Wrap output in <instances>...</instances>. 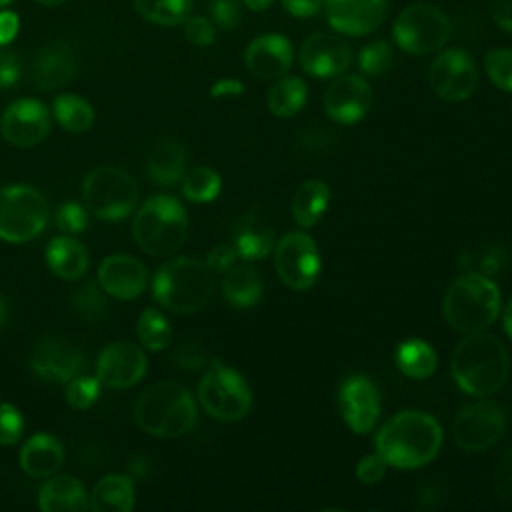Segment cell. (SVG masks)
<instances>
[{"mask_svg": "<svg viewBox=\"0 0 512 512\" xmlns=\"http://www.w3.org/2000/svg\"><path fill=\"white\" fill-rule=\"evenodd\" d=\"M374 442L376 452L388 466L410 470L436 458L442 444V428L426 412L404 410L378 430Z\"/></svg>", "mask_w": 512, "mask_h": 512, "instance_id": "cell-1", "label": "cell"}, {"mask_svg": "<svg viewBox=\"0 0 512 512\" xmlns=\"http://www.w3.org/2000/svg\"><path fill=\"white\" fill-rule=\"evenodd\" d=\"M508 350L500 338L482 332L466 334L452 352L450 372L468 394L488 396L500 390L508 378Z\"/></svg>", "mask_w": 512, "mask_h": 512, "instance_id": "cell-2", "label": "cell"}, {"mask_svg": "<svg viewBox=\"0 0 512 512\" xmlns=\"http://www.w3.org/2000/svg\"><path fill=\"white\" fill-rule=\"evenodd\" d=\"M214 290V272L190 256L168 258L154 274L152 294L158 304L176 314L202 310Z\"/></svg>", "mask_w": 512, "mask_h": 512, "instance_id": "cell-3", "label": "cell"}, {"mask_svg": "<svg viewBox=\"0 0 512 512\" xmlns=\"http://www.w3.org/2000/svg\"><path fill=\"white\" fill-rule=\"evenodd\" d=\"M136 424L158 438H178L196 422V404L188 388L176 380L148 386L134 404Z\"/></svg>", "mask_w": 512, "mask_h": 512, "instance_id": "cell-4", "label": "cell"}, {"mask_svg": "<svg viewBox=\"0 0 512 512\" xmlns=\"http://www.w3.org/2000/svg\"><path fill=\"white\" fill-rule=\"evenodd\" d=\"M446 322L464 334L486 330L500 312V292L496 284L478 272L458 276L444 296Z\"/></svg>", "mask_w": 512, "mask_h": 512, "instance_id": "cell-5", "label": "cell"}, {"mask_svg": "<svg viewBox=\"0 0 512 512\" xmlns=\"http://www.w3.org/2000/svg\"><path fill=\"white\" fill-rule=\"evenodd\" d=\"M132 234L150 256H174L188 234V214L174 196H152L136 212Z\"/></svg>", "mask_w": 512, "mask_h": 512, "instance_id": "cell-6", "label": "cell"}, {"mask_svg": "<svg viewBox=\"0 0 512 512\" xmlns=\"http://www.w3.org/2000/svg\"><path fill=\"white\" fill-rule=\"evenodd\" d=\"M82 200L102 220H122L138 204L134 178L116 166H98L82 182Z\"/></svg>", "mask_w": 512, "mask_h": 512, "instance_id": "cell-7", "label": "cell"}, {"mask_svg": "<svg viewBox=\"0 0 512 512\" xmlns=\"http://www.w3.org/2000/svg\"><path fill=\"white\" fill-rule=\"evenodd\" d=\"M198 400L212 418L236 422L250 412L252 392L234 368L212 360L198 384Z\"/></svg>", "mask_w": 512, "mask_h": 512, "instance_id": "cell-8", "label": "cell"}, {"mask_svg": "<svg viewBox=\"0 0 512 512\" xmlns=\"http://www.w3.org/2000/svg\"><path fill=\"white\" fill-rule=\"evenodd\" d=\"M48 220L44 196L24 184L0 188V240L22 244L36 238Z\"/></svg>", "mask_w": 512, "mask_h": 512, "instance_id": "cell-9", "label": "cell"}, {"mask_svg": "<svg viewBox=\"0 0 512 512\" xmlns=\"http://www.w3.org/2000/svg\"><path fill=\"white\" fill-rule=\"evenodd\" d=\"M452 26L448 16L426 2L404 8L392 26V38L400 50L422 56L440 50L450 38Z\"/></svg>", "mask_w": 512, "mask_h": 512, "instance_id": "cell-10", "label": "cell"}, {"mask_svg": "<svg viewBox=\"0 0 512 512\" xmlns=\"http://www.w3.org/2000/svg\"><path fill=\"white\" fill-rule=\"evenodd\" d=\"M278 278L292 290H308L320 276V252L306 232H288L274 246Z\"/></svg>", "mask_w": 512, "mask_h": 512, "instance_id": "cell-11", "label": "cell"}, {"mask_svg": "<svg viewBox=\"0 0 512 512\" xmlns=\"http://www.w3.org/2000/svg\"><path fill=\"white\" fill-rule=\"evenodd\" d=\"M504 430V412L488 400L464 406L452 424L454 440L466 452H484L492 448L504 436Z\"/></svg>", "mask_w": 512, "mask_h": 512, "instance_id": "cell-12", "label": "cell"}, {"mask_svg": "<svg viewBox=\"0 0 512 512\" xmlns=\"http://www.w3.org/2000/svg\"><path fill=\"white\" fill-rule=\"evenodd\" d=\"M478 70L466 50L450 48L440 52L428 68V84L436 96L448 102H462L472 96Z\"/></svg>", "mask_w": 512, "mask_h": 512, "instance_id": "cell-13", "label": "cell"}, {"mask_svg": "<svg viewBox=\"0 0 512 512\" xmlns=\"http://www.w3.org/2000/svg\"><path fill=\"white\" fill-rule=\"evenodd\" d=\"M338 410L352 432H370L380 416V396L372 380L362 374L348 376L338 388Z\"/></svg>", "mask_w": 512, "mask_h": 512, "instance_id": "cell-14", "label": "cell"}, {"mask_svg": "<svg viewBox=\"0 0 512 512\" xmlns=\"http://www.w3.org/2000/svg\"><path fill=\"white\" fill-rule=\"evenodd\" d=\"M0 132L4 140L18 148H30L40 144L50 132V114L46 106L32 98L12 102L2 118Z\"/></svg>", "mask_w": 512, "mask_h": 512, "instance_id": "cell-15", "label": "cell"}, {"mask_svg": "<svg viewBox=\"0 0 512 512\" xmlns=\"http://www.w3.org/2000/svg\"><path fill=\"white\" fill-rule=\"evenodd\" d=\"M372 106V88L358 74H338L324 94V110L338 124L362 120Z\"/></svg>", "mask_w": 512, "mask_h": 512, "instance_id": "cell-16", "label": "cell"}, {"mask_svg": "<svg viewBox=\"0 0 512 512\" xmlns=\"http://www.w3.org/2000/svg\"><path fill=\"white\" fill-rule=\"evenodd\" d=\"M298 60L304 72H308L310 76L334 78L338 74H344V70L350 66L352 50L344 38L318 32L304 40Z\"/></svg>", "mask_w": 512, "mask_h": 512, "instance_id": "cell-17", "label": "cell"}, {"mask_svg": "<svg viewBox=\"0 0 512 512\" xmlns=\"http://www.w3.org/2000/svg\"><path fill=\"white\" fill-rule=\"evenodd\" d=\"M146 374L144 352L126 340L104 346L96 360V376L108 388H130Z\"/></svg>", "mask_w": 512, "mask_h": 512, "instance_id": "cell-18", "label": "cell"}, {"mask_svg": "<svg viewBox=\"0 0 512 512\" xmlns=\"http://www.w3.org/2000/svg\"><path fill=\"white\" fill-rule=\"evenodd\" d=\"M330 26L346 36L374 32L386 16V0H324Z\"/></svg>", "mask_w": 512, "mask_h": 512, "instance_id": "cell-19", "label": "cell"}, {"mask_svg": "<svg viewBox=\"0 0 512 512\" xmlns=\"http://www.w3.org/2000/svg\"><path fill=\"white\" fill-rule=\"evenodd\" d=\"M82 364V352L74 344L54 336L42 338L34 346L30 358L32 372L50 382H68L78 376Z\"/></svg>", "mask_w": 512, "mask_h": 512, "instance_id": "cell-20", "label": "cell"}, {"mask_svg": "<svg viewBox=\"0 0 512 512\" xmlns=\"http://www.w3.org/2000/svg\"><path fill=\"white\" fill-rule=\"evenodd\" d=\"M98 284L118 300H132L146 286V266L128 254L106 256L98 268Z\"/></svg>", "mask_w": 512, "mask_h": 512, "instance_id": "cell-21", "label": "cell"}, {"mask_svg": "<svg viewBox=\"0 0 512 512\" xmlns=\"http://www.w3.org/2000/svg\"><path fill=\"white\" fill-rule=\"evenodd\" d=\"M292 44L280 34H260L244 50V64L256 78H280L292 66Z\"/></svg>", "mask_w": 512, "mask_h": 512, "instance_id": "cell-22", "label": "cell"}, {"mask_svg": "<svg viewBox=\"0 0 512 512\" xmlns=\"http://www.w3.org/2000/svg\"><path fill=\"white\" fill-rule=\"evenodd\" d=\"M74 70L76 62L70 46L64 42H52L38 52L32 76L40 90H56L72 80Z\"/></svg>", "mask_w": 512, "mask_h": 512, "instance_id": "cell-23", "label": "cell"}, {"mask_svg": "<svg viewBox=\"0 0 512 512\" xmlns=\"http://www.w3.org/2000/svg\"><path fill=\"white\" fill-rule=\"evenodd\" d=\"M38 506L44 512H84L88 508V496L74 476L52 474L40 488Z\"/></svg>", "mask_w": 512, "mask_h": 512, "instance_id": "cell-24", "label": "cell"}, {"mask_svg": "<svg viewBox=\"0 0 512 512\" xmlns=\"http://www.w3.org/2000/svg\"><path fill=\"white\" fill-rule=\"evenodd\" d=\"M64 462L62 444L50 434H34L20 450V468L32 478H48Z\"/></svg>", "mask_w": 512, "mask_h": 512, "instance_id": "cell-25", "label": "cell"}, {"mask_svg": "<svg viewBox=\"0 0 512 512\" xmlns=\"http://www.w3.org/2000/svg\"><path fill=\"white\" fill-rule=\"evenodd\" d=\"M186 170V152L180 142L172 138L156 140L146 156V172L152 182L160 186L176 184Z\"/></svg>", "mask_w": 512, "mask_h": 512, "instance_id": "cell-26", "label": "cell"}, {"mask_svg": "<svg viewBox=\"0 0 512 512\" xmlns=\"http://www.w3.org/2000/svg\"><path fill=\"white\" fill-rule=\"evenodd\" d=\"M264 284L260 272L250 264H234L224 272L222 296L234 308H252L262 298Z\"/></svg>", "mask_w": 512, "mask_h": 512, "instance_id": "cell-27", "label": "cell"}, {"mask_svg": "<svg viewBox=\"0 0 512 512\" xmlns=\"http://www.w3.org/2000/svg\"><path fill=\"white\" fill-rule=\"evenodd\" d=\"M88 498V508L94 512H130L136 502V490L128 476L108 474L98 480Z\"/></svg>", "mask_w": 512, "mask_h": 512, "instance_id": "cell-28", "label": "cell"}, {"mask_svg": "<svg viewBox=\"0 0 512 512\" xmlns=\"http://www.w3.org/2000/svg\"><path fill=\"white\" fill-rule=\"evenodd\" d=\"M46 264L54 276L78 280L88 268V252L78 240L58 236L46 246Z\"/></svg>", "mask_w": 512, "mask_h": 512, "instance_id": "cell-29", "label": "cell"}, {"mask_svg": "<svg viewBox=\"0 0 512 512\" xmlns=\"http://www.w3.org/2000/svg\"><path fill=\"white\" fill-rule=\"evenodd\" d=\"M330 202V188L322 180L302 182L290 200L292 218L302 228H312L324 216Z\"/></svg>", "mask_w": 512, "mask_h": 512, "instance_id": "cell-30", "label": "cell"}, {"mask_svg": "<svg viewBox=\"0 0 512 512\" xmlns=\"http://www.w3.org/2000/svg\"><path fill=\"white\" fill-rule=\"evenodd\" d=\"M234 250L238 258L246 262H256L266 258L274 250V230L258 214H250L236 232Z\"/></svg>", "mask_w": 512, "mask_h": 512, "instance_id": "cell-31", "label": "cell"}, {"mask_svg": "<svg viewBox=\"0 0 512 512\" xmlns=\"http://www.w3.org/2000/svg\"><path fill=\"white\" fill-rule=\"evenodd\" d=\"M438 364V356L434 348L418 338H410L402 342L396 350V366L398 370L414 380L428 378Z\"/></svg>", "mask_w": 512, "mask_h": 512, "instance_id": "cell-32", "label": "cell"}, {"mask_svg": "<svg viewBox=\"0 0 512 512\" xmlns=\"http://www.w3.org/2000/svg\"><path fill=\"white\" fill-rule=\"evenodd\" d=\"M308 88L298 76H280L268 92V108L278 118L296 116L306 104Z\"/></svg>", "mask_w": 512, "mask_h": 512, "instance_id": "cell-33", "label": "cell"}, {"mask_svg": "<svg viewBox=\"0 0 512 512\" xmlns=\"http://www.w3.org/2000/svg\"><path fill=\"white\" fill-rule=\"evenodd\" d=\"M54 116L68 132H84L94 122L92 106L76 94H60L54 100Z\"/></svg>", "mask_w": 512, "mask_h": 512, "instance_id": "cell-34", "label": "cell"}, {"mask_svg": "<svg viewBox=\"0 0 512 512\" xmlns=\"http://www.w3.org/2000/svg\"><path fill=\"white\" fill-rule=\"evenodd\" d=\"M142 18L160 26L182 24L192 10V0H134Z\"/></svg>", "mask_w": 512, "mask_h": 512, "instance_id": "cell-35", "label": "cell"}, {"mask_svg": "<svg viewBox=\"0 0 512 512\" xmlns=\"http://www.w3.org/2000/svg\"><path fill=\"white\" fill-rule=\"evenodd\" d=\"M138 340L146 350L160 352L164 350L172 340V328L164 314H160L156 308H144L138 324H136Z\"/></svg>", "mask_w": 512, "mask_h": 512, "instance_id": "cell-36", "label": "cell"}, {"mask_svg": "<svg viewBox=\"0 0 512 512\" xmlns=\"http://www.w3.org/2000/svg\"><path fill=\"white\" fill-rule=\"evenodd\" d=\"M220 186H222V182H220L218 172H214L212 168L200 166V168L190 170V172L184 176L182 192H184V196H186L190 202L204 204V202L214 200V198L220 194Z\"/></svg>", "mask_w": 512, "mask_h": 512, "instance_id": "cell-37", "label": "cell"}, {"mask_svg": "<svg viewBox=\"0 0 512 512\" xmlns=\"http://www.w3.org/2000/svg\"><path fill=\"white\" fill-rule=\"evenodd\" d=\"M392 64V46L388 40H374L358 52V66L366 76H382Z\"/></svg>", "mask_w": 512, "mask_h": 512, "instance_id": "cell-38", "label": "cell"}, {"mask_svg": "<svg viewBox=\"0 0 512 512\" xmlns=\"http://www.w3.org/2000/svg\"><path fill=\"white\" fill-rule=\"evenodd\" d=\"M484 70L500 90L512 92V50L492 48L484 56Z\"/></svg>", "mask_w": 512, "mask_h": 512, "instance_id": "cell-39", "label": "cell"}, {"mask_svg": "<svg viewBox=\"0 0 512 512\" xmlns=\"http://www.w3.org/2000/svg\"><path fill=\"white\" fill-rule=\"evenodd\" d=\"M64 396H66V402L72 408H78V410L90 408L100 396L98 376L96 378L94 376H74V378H70L68 384H66Z\"/></svg>", "mask_w": 512, "mask_h": 512, "instance_id": "cell-40", "label": "cell"}, {"mask_svg": "<svg viewBox=\"0 0 512 512\" xmlns=\"http://www.w3.org/2000/svg\"><path fill=\"white\" fill-rule=\"evenodd\" d=\"M72 304L78 310V314L92 322H98L106 312V300L94 282H88L82 288H78L72 296Z\"/></svg>", "mask_w": 512, "mask_h": 512, "instance_id": "cell-41", "label": "cell"}, {"mask_svg": "<svg viewBox=\"0 0 512 512\" xmlns=\"http://www.w3.org/2000/svg\"><path fill=\"white\" fill-rule=\"evenodd\" d=\"M492 488L500 502L512 506V448L498 458L492 472Z\"/></svg>", "mask_w": 512, "mask_h": 512, "instance_id": "cell-42", "label": "cell"}, {"mask_svg": "<svg viewBox=\"0 0 512 512\" xmlns=\"http://www.w3.org/2000/svg\"><path fill=\"white\" fill-rule=\"evenodd\" d=\"M24 432V418L12 404H0V444L12 446Z\"/></svg>", "mask_w": 512, "mask_h": 512, "instance_id": "cell-43", "label": "cell"}, {"mask_svg": "<svg viewBox=\"0 0 512 512\" xmlns=\"http://www.w3.org/2000/svg\"><path fill=\"white\" fill-rule=\"evenodd\" d=\"M56 226L68 234H80L88 228V214L84 206L76 202H66L56 212Z\"/></svg>", "mask_w": 512, "mask_h": 512, "instance_id": "cell-44", "label": "cell"}, {"mask_svg": "<svg viewBox=\"0 0 512 512\" xmlns=\"http://www.w3.org/2000/svg\"><path fill=\"white\" fill-rule=\"evenodd\" d=\"M212 22L222 30H234L240 24V0H210Z\"/></svg>", "mask_w": 512, "mask_h": 512, "instance_id": "cell-45", "label": "cell"}, {"mask_svg": "<svg viewBox=\"0 0 512 512\" xmlns=\"http://www.w3.org/2000/svg\"><path fill=\"white\" fill-rule=\"evenodd\" d=\"M184 34L194 46H210L216 36V26L204 16H188L184 20Z\"/></svg>", "mask_w": 512, "mask_h": 512, "instance_id": "cell-46", "label": "cell"}, {"mask_svg": "<svg viewBox=\"0 0 512 512\" xmlns=\"http://www.w3.org/2000/svg\"><path fill=\"white\" fill-rule=\"evenodd\" d=\"M386 466H388L386 460H384L378 452L366 454V456L360 458L358 464H356V476H358V480L364 482V484H376V482H380V480L384 478Z\"/></svg>", "mask_w": 512, "mask_h": 512, "instance_id": "cell-47", "label": "cell"}, {"mask_svg": "<svg viewBox=\"0 0 512 512\" xmlns=\"http://www.w3.org/2000/svg\"><path fill=\"white\" fill-rule=\"evenodd\" d=\"M238 254L234 250V246L230 244H220L216 248H212L206 256V264L212 272H226L230 266H234Z\"/></svg>", "mask_w": 512, "mask_h": 512, "instance_id": "cell-48", "label": "cell"}, {"mask_svg": "<svg viewBox=\"0 0 512 512\" xmlns=\"http://www.w3.org/2000/svg\"><path fill=\"white\" fill-rule=\"evenodd\" d=\"M20 78V60L16 54L0 48V88H10Z\"/></svg>", "mask_w": 512, "mask_h": 512, "instance_id": "cell-49", "label": "cell"}, {"mask_svg": "<svg viewBox=\"0 0 512 512\" xmlns=\"http://www.w3.org/2000/svg\"><path fill=\"white\" fill-rule=\"evenodd\" d=\"M280 4L290 16L308 18V16H314L324 6V0H280Z\"/></svg>", "mask_w": 512, "mask_h": 512, "instance_id": "cell-50", "label": "cell"}, {"mask_svg": "<svg viewBox=\"0 0 512 512\" xmlns=\"http://www.w3.org/2000/svg\"><path fill=\"white\" fill-rule=\"evenodd\" d=\"M490 14L498 28L512 34V0H492Z\"/></svg>", "mask_w": 512, "mask_h": 512, "instance_id": "cell-51", "label": "cell"}, {"mask_svg": "<svg viewBox=\"0 0 512 512\" xmlns=\"http://www.w3.org/2000/svg\"><path fill=\"white\" fill-rule=\"evenodd\" d=\"M176 362L186 370H196L204 364V352L196 344H186L176 352Z\"/></svg>", "mask_w": 512, "mask_h": 512, "instance_id": "cell-52", "label": "cell"}, {"mask_svg": "<svg viewBox=\"0 0 512 512\" xmlns=\"http://www.w3.org/2000/svg\"><path fill=\"white\" fill-rule=\"evenodd\" d=\"M244 92V84L236 78H220L212 84L210 94L212 98H226V96H238Z\"/></svg>", "mask_w": 512, "mask_h": 512, "instance_id": "cell-53", "label": "cell"}, {"mask_svg": "<svg viewBox=\"0 0 512 512\" xmlns=\"http://www.w3.org/2000/svg\"><path fill=\"white\" fill-rule=\"evenodd\" d=\"M18 34V16L14 12H0V46L8 44Z\"/></svg>", "mask_w": 512, "mask_h": 512, "instance_id": "cell-54", "label": "cell"}, {"mask_svg": "<svg viewBox=\"0 0 512 512\" xmlns=\"http://www.w3.org/2000/svg\"><path fill=\"white\" fill-rule=\"evenodd\" d=\"M242 4L252 12H264L272 4V0H242Z\"/></svg>", "mask_w": 512, "mask_h": 512, "instance_id": "cell-55", "label": "cell"}, {"mask_svg": "<svg viewBox=\"0 0 512 512\" xmlns=\"http://www.w3.org/2000/svg\"><path fill=\"white\" fill-rule=\"evenodd\" d=\"M502 326H504L506 334H508L510 340H512V300L508 302V306H506V310H504V322H502Z\"/></svg>", "mask_w": 512, "mask_h": 512, "instance_id": "cell-56", "label": "cell"}, {"mask_svg": "<svg viewBox=\"0 0 512 512\" xmlns=\"http://www.w3.org/2000/svg\"><path fill=\"white\" fill-rule=\"evenodd\" d=\"M38 4H42V6H60V4H64L66 0H36Z\"/></svg>", "mask_w": 512, "mask_h": 512, "instance_id": "cell-57", "label": "cell"}, {"mask_svg": "<svg viewBox=\"0 0 512 512\" xmlns=\"http://www.w3.org/2000/svg\"><path fill=\"white\" fill-rule=\"evenodd\" d=\"M6 314H8L6 304H4V300L0 298V326H2V324H4V320H6Z\"/></svg>", "mask_w": 512, "mask_h": 512, "instance_id": "cell-58", "label": "cell"}, {"mask_svg": "<svg viewBox=\"0 0 512 512\" xmlns=\"http://www.w3.org/2000/svg\"><path fill=\"white\" fill-rule=\"evenodd\" d=\"M10 2H12V0H0V8L6 6V4H10Z\"/></svg>", "mask_w": 512, "mask_h": 512, "instance_id": "cell-59", "label": "cell"}]
</instances>
